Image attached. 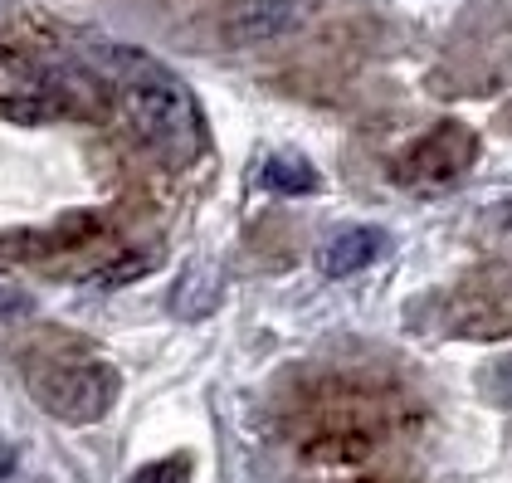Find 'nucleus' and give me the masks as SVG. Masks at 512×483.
Returning a JSON list of instances; mask_svg holds the SVG:
<instances>
[{
  "mask_svg": "<svg viewBox=\"0 0 512 483\" xmlns=\"http://www.w3.org/2000/svg\"><path fill=\"white\" fill-rule=\"evenodd\" d=\"M118 93L127 122L137 127V137L171 166H191L205 147V127H200L196 98L191 88L176 79L171 69H161L147 54H122L118 59Z\"/></svg>",
  "mask_w": 512,
  "mask_h": 483,
  "instance_id": "1",
  "label": "nucleus"
},
{
  "mask_svg": "<svg viewBox=\"0 0 512 483\" xmlns=\"http://www.w3.org/2000/svg\"><path fill=\"white\" fill-rule=\"evenodd\" d=\"M30 391L35 401L64 420V425H93L118 405L122 376L113 362L98 357H69V362H44L30 371Z\"/></svg>",
  "mask_w": 512,
  "mask_h": 483,
  "instance_id": "2",
  "label": "nucleus"
},
{
  "mask_svg": "<svg viewBox=\"0 0 512 483\" xmlns=\"http://www.w3.org/2000/svg\"><path fill=\"white\" fill-rule=\"evenodd\" d=\"M478 161V137L464 122H439L395 161V181L410 191H444Z\"/></svg>",
  "mask_w": 512,
  "mask_h": 483,
  "instance_id": "3",
  "label": "nucleus"
},
{
  "mask_svg": "<svg viewBox=\"0 0 512 483\" xmlns=\"http://www.w3.org/2000/svg\"><path fill=\"white\" fill-rule=\"evenodd\" d=\"M308 15L303 0H230L220 10V40L225 44H269L298 30Z\"/></svg>",
  "mask_w": 512,
  "mask_h": 483,
  "instance_id": "4",
  "label": "nucleus"
},
{
  "mask_svg": "<svg viewBox=\"0 0 512 483\" xmlns=\"http://www.w3.org/2000/svg\"><path fill=\"white\" fill-rule=\"evenodd\" d=\"M381 249H386V235H381L376 225H342L332 240L317 249V269H322L327 279H352L366 264L381 259Z\"/></svg>",
  "mask_w": 512,
  "mask_h": 483,
  "instance_id": "5",
  "label": "nucleus"
},
{
  "mask_svg": "<svg viewBox=\"0 0 512 483\" xmlns=\"http://www.w3.org/2000/svg\"><path fill=\"white\" fill-rule=\"evenodd\" d=\"M93 235H98L93 215H74V220H59V225H44V230H15V235L0 240V259H49V254H64V249L93 240Z\"/></svg>",
  "mask_w": 512,
  "mask_h": 483,
  "instance_id": "6",
  "label": "nucleus"
},
{
  "mask_svg": "<svg viewBox=\"0 0 512 483\" xmlns=\"http://www.w3.org/2000/svg\"><path fill=\"white\" fill-rule=\"evenodd\" d=\"M220 298H225V274L210 259H196V264H186V274L171 288V313L176 318H191V322L210 318L220 308Z\"/></svg>",
  "mask_w": 512,
  "mask_h": 483,
  "instance_id": "7",
  "label": "nucleus"
},
{
  "mask_svg": "<svg viewBox=\"0 0 512 483\" xmlns=\"http://www.w3.org/2000/svg\"><path fill=\"white\" fill-rule=\"evenodd\" d=\"M259 181H264L269 191H278V196H313L317 186H322L317 171H313V161L293 157V152H278V157L264 161Z\"/></svg>",
  "mask_w": 512,
  "mask_h": 483,
  "instance_id": "8",
  "label": "nucleus"
},
{
  "mask_svg": "<svg viewBox=\"0 0 512 483\" xmlns=\"http://www.w3.org/2000/svg\"><path fill=\"white\" fill-rule=\"evenodd\" d=\"M127 483H191V459L186 454H166V459H152L142 464Z\"/></svg>",
  "mask_w": 512,
  "mask_h": 483,
  "instance_id": "9",
  "label": "nucleus"
},
{
  "mask_svg": "<svg viewBox=\"0 0 512 483\" xmlns=\"http://www.w3.org/2000/svg\"><path fill=\"white\" fill-rule=\"evenodd\" d=\"M483 391L498 405H512V357H503V362H493L483 371Z\"/></svg>",
  "mask_w": 512,
  "mask_h": 483,
  "instance_id": "10",
  "label": "nucleus"
}]
</instances>
